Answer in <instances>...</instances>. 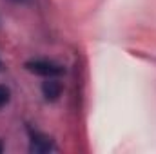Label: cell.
I'll list each match as a JSON object with an SVG mask.
<instances>
[{
    "instance_id": "6da1fadb",
    "label": "cell",
    "mask_w": 156,
    "mask_h": 154,
    "mask_svg": "<svg viewBox=\"0 0 156 154\" xmlns=\"http://www.w3.org/2000/svg\"><path fill=\"white\" fill-rule=\"evenodd\" d=\"M26 69L29 73H35V75L44 76V78H58L64 75V67L62 65H58L56 62H51V60H44V58L26 62Z\"/></svg>"
},
{
    "instance_id": "7a4b0ae2",
    "label": "cell",
    "mask_w": 156,
    "mask_h": 154,
    "mask_svg": "<svg viewBox=\"0 0 156 154\" xmlns=\"http://www.w3.org/2000/svg\"><path fill=\"white\" fill-rule=\"evenodd\" d=\"M29 151L37 154H44V152H51L55 151V143L49 136L42 134V132H31V145Z\"/></svg>"
},
{
    "instance_id": "3957f363",
    "label": "cell",
    "mask_w": 156,
    "mask_h": 154,
    "mask_svg": "<svg viewBox=\"0 0 156 154\" xmlns=\"http://www.w3.org/2000/svg\"><path fill=\"white\" fill-rule=\"evenodd\" d=\"M42 94L45 96L47 102H55L60 98L62 94V83L58 78H45V82L42 83Z\"/></svg>"
},
{
    "instance_id": "277c9868",
    "label": "cell",
    "mask_w": 156,
    "mask_h": 154,
    "mask_svg": "<svg viewBox=\"0 0 156 154\" xmlns=\"http://www.w3.org/2000/svg\"><path fill=\"white\" fill-rule=\"evenodd\" d=\"M9 100H11V91H9V87L0 83V109L5 107V105L9 103Z\"/></svg>"
},
{
    "instance_id": "5b68a950",
    "label": "cell",
    "mask_w": 156,
    "mask_h": 154,
    "mask_svg": "<svg viewBox=\"0 0 156 154\" xmlns=\"http://www.w3.org/2000/svg\"><path fill=\"white\" fill-rule=\"evenodd\" d=\"M2 151H4V143L0 142V152H2Z\"/></svg>"
},
{
    "instance_id": "8992f818",
    "label": "cell",
    "mask_w": 156,
    "mask_h": 154,
    "mask_svg": "<svg viewBox=\"0 0 156 154\" xmlns=\"http://www.w3.org/2000/svg\"><path fill=\"white\" fill-rule=\"evenodd\" d=\"M0 67H2V62H0Z\"/></svg>"
}]
</instances>
